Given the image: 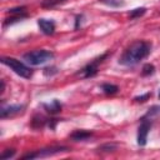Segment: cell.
<instances>
[{
  "label": "cell",
  "mask_w": 160,
  "mask_h": 160,
  "mask_svg": "<svg viewBox=\"0 0 160 160\" xmlns=\"http://www.w3.org/2000/svg\"><path fill=\"white\" fill-rule=\"evenodd\" d=\"M64 1L65 0H48V1L42 2V6H45V8H54V6L59 5V4H62Z\"/></svg>",
  "instance_id": "cell-19"
},
{
  "label": "cell",
  "mask_w": 160,
  "mask_h": 160,
  "mask_svg": "<svg viewBox=\"0 0 160 160\" xmlns=\"http://www.w3.org/2000/svg\"><path fill=\"white\" fill-rule=\"evenodd\" d=\"M38 26L41 30L42 34L45 35H52L55 32V22L49 19H39L38 20Z\"/></svg>",
  "instance_id": "cell-9"
},
{
  "label": "cell",
  "mask_w": 160,
  "mask_h": 160,
  "mask_svg": "<svg viewBox=\"0 0 160 160\" xmlns=\"http://www.w3.org/2000/svg\"><path fill=\"white\" fill-rule=\"evenodd\" d=\"M158 116H160V105H154V106H151V108L148 110V112H146L142 118L149 119V120H152V119H155V118H158Z\"/></svg>",
  "instance_id": "cell-13"
},
{
  "label": "cell",
  "mask_w": 160,
  "mask_h": 160,
  "mask_svg": "<svg viewBox=\"0 0 160 160\" xmlns=\"http://www.w3.org/2000/svg\"><path fill=\"white\" fill-rule=\"evenodd\" d=\"M101 90H102L106 95H112V94H116V92L119 91V88H118L116 85H114V84L106 82V84H102V85H101Z\"/></svg>",
  "instance_id": "cell-14"
},
{
  "label": "cell",
  "mask_w": 160,
  "mask_h": 160,
  "mask_svg": "<svg viewBox=\"0 0 160 160\" xmlns=\"http://www.w3.org/2000/svg\"><path fill=\"white\" fill-rule=\"evenodd\" d=\"M92 136V132L91 131H86V130H75L71 135H70V139L72 141H85L88 139H90Z\"/></svg>",
  "instance_id": "cell-11"
},
{
  "label": "cell",
  "mask_w": 160,
  "mask_h": 160,
  "mask_svg": "<svg viewBox=\"0 0 160 160\" xmlns=\"http://www.w3.org/2000/svg\"><path fill=\"white\" fill-rule=\"evenodd\" d=\"M108 56V52L106 54H102V55H100L99 58H96V59H94L91 62H89L88 65H85L76 75H79V76H81V78H92V76H95L96 74H98V69H99V64H101L102 61H104V59Z\"/></svg>",
  "instance_id": "cell-5"
},
{
  "label": "cell",
  "mask_w": 160,
  "mask_h": 160,
  "mask_svg": "<svg viewBox=\"0 0 160 160\" xmlns=\"http://www.w3.org/2000/svg\"><path fill=\"white\" fill-rule=\"evenodd\" d=\"M54 59V52L49 51V50H34V51H30V52H26L24 54V60L32 65V66H38V65H42L50 60Z\"/></svg>",
  "instance_id": "cell-3"
},
{
  "label": "cell",
  "mask_w": 160,
  "mask_h": 160,
  "mask_svg": "<svg viewBox=\"0 0 160 160\" xmlns=\"http://www.w3.org/2000/svg\"><path fill=\"white\" fill-rule=\"evenodd\" d=\"M8 14H10V18L6 19L4 21V26H6L8 24H12L16 21H21L22 19H25L28 16L26 14V8L25 6H19V8H12L8 10Z\"/></svg>",
  "instance_id": "cell-7"
},
{
  "label": "cell",
  "mask_w": 160,
  "mask_h": 160,
  "mask_svg": "<svg viewBox=\"0 0 160 160\" xmlns=\"http://www.w3.org/2000/svg\"><path fill=\"white\" fill-rule=\"evenodd\" d=\"M1 62L6 66H9L16 75L24 78V79H30L32 76V70L26 66L24 62H21L20 60L15 59V58H10V56H2L1 58Z\"/></svg>",
  "instance_id": "cell-2"
},
{
  "label": "cell",
  "mask_w": 160,
  "mask_h": 160,
  "mask_svg": "<svg viewBox=\"0 0 160 160\" xmlns=\"http://www.w3.org/2000/svg\"><path fill=\"white\" fill-rule=\"evenodd\" d=\"M100 2L110 6V8H121L125 5V1L124 0H99Z\"/></svg>",
  "instance_id": "cell-16"
},
{
  "label": "cell",
  "mask_w": 160,
  "mask_h": 160,
  "mask_svg": "<svg viewBox=\"0 0 160 160\" xmlns=\"http://www.w3.org/2000/svg\"><path fill=\"white\" fill-rule=\"evenodd\" d=\"M154 72H155V66L152 64H145L142 66V70H141L142 76H149V75H152Z\"/></svg>",
  "instance_id": "cell-18"
},
{
  "label": "cell",
  "mask_w": 160,
  "mask_h": 160,
  "mask_svg": "<svg viewBox=\"0 0 160 160\" xmlns=\"http://www.w3.org/2000/svg\"><path fill=\"white\" fill-rule=\"evenodd\" d=\"M62 151H69V148H66V146H51V148H45V149L38 150V151H34V152L25 154L21 159H22V160H26V159L48 158V156H51V155H55V154H59V152H62Z\"/></svg>",
  "instance_id": "cell-4"
},
{
  "label": "cell",
  "mask_w": 160,
  "mask_h": 160,
  "mask_svg": "<svg viewBox=\"0 0 160 160\" xmlns=\"http://www.w3.org/2000/svg\"><path fill=\"white\" fill-rule=\"evenodd\" d=\"M150 96H151V92H146V94H144V95H141V96H136L134 100L138 101V102H144V101H146Z\"/></svg>",
  "instance_id": "cell-22"
},
{
  "label": "cell",
  "mask_w": 160,
  "mask_h": 160,
  "mask_svg": "<svg viewBox=\"0 0 160 160\" xmlns=\"http://www.w3.org/2000/svg\"><path fill=\"white\" fill-rule=\"evenodd\" d=\"M58 68H55V66H48V68H45L44 69V75L45 76H51V75H55V74H58Z\"/></svg>",
  "instance_id": "cell-21"
},
{
  "label": "cell",
  "mask_w": 160,
  "mask_h": 160,
  "mask_svg": "<svg viewBox=\"0 0 160 160\" xmlns=\"http://www.w3.org/2000/svg\"><path fill=\"white\" fill-rule=\"evenodd\" d=\"M116 148H118L116 144H114V142H108V144L100 145V146L98 148V150H99L100 152H111V151L116 150Z\"/></svg>",
  "instance_id": "cell-15"
},
{
  "label": "cell",
  "mask_w": 160,
  "mask_h": 160,
  "mask_svg": "<svg viewBox=\"0 0 160 160\" xmlns=\"http://www.w3.org/2000/svg\"><path fill=\"white\" fill-rule=\"evenodd\" d=\"M145 12H146V9H145V8H136V9L131 10V11L129 12V18H130V19H136V18L142 16Z\"/></svg>",
  "instance_id": "cell-17"
},
{
  "label": "cell",
  "mask_w": 160,
  "mask_h": 160,
  "mask_svg": "<svg viewBox=\"0 0 160 160\" xmlns=\"http://www.w3.org/2000/svg\"><path fill=\"white\" fill-rule=\"evenodd\" d=\"M151 129V120L141 118L140 125L138 128V135H136V142L139 146H145L148 141V135Z\"/></svg>",
  "instance_id": "cell-6"
},
{
  "label": "cell",
  "mask_w": 160,
  "mask_h": 160,
  "mask_svg": "<svg viewBox=\"0 0 160 160\" xmlns=\"http://www.w3.org/2000/svg\"><path fill=\"white\" fill-rule=\"evenodd\" d=\"M151 51V45L146 41L139 40L132 42L121 55V58L119 59V62L121 65L125 66H134L138 62H140V60L145 59Z\"/></svg>",
  "instance_id": "cell-1"
},
{
  "label": "cell",
  "mask_w": 160,
  "mask_h": 160,
  "mask_svg": "<svg viewBox=\"0 0 160 160\" xmlns=\"http://www.w3.org/2000/svg\"><path fill=\"white\" fill-rule=\"evenodd\" d=\"M48 121H49V119H46L41 115H36V116H34V119L31 121V126L35 129H40L44 125H48Z\"/></svg>",
  "instance_id": "cell-12"
},
{
  "label": "cell",
  "mask_w": 160,
  "mask_h": 160,
  "mask_svg": "<svg viewBox=\"0 0 160 160\" xmlns=\"http://www.w3.org/2000/svg\"><path fill=\"white\" fill-rule=\"evenodd\" d=\"M159 99H160V90H159Z\"/></svg>",
  "instance_id": "cell-23"
},
{
  "label": "cell",
  "mask_w": 160,
  "mask_h": 160,
  "mask_svg": "<svg viewBox=\"0 0 160 160\" xmlns=\"http://www.w3.org/2000/svg\"><path fill=\"white\" fill-rule=\"evenodd\" d=\"M42 108L46 112H49L50 115H55L58 112L61 111V108H62V104L58 100V99H52L51 101L49 102H44L42 104Z\"/></svg>",
  "instance_id": "cell-10"
},
{
  "label": "cell",
  "mask_w": 160,
  "mask_h": 160,
  "mask_svg": "<svg viewBox=\"0 0 160 160\" xmlns=\"http://www.w3.org/2000/svg\"><path fill=\"white\" fill-rule=\"evenodd\" d=\"M15 150L14 149H8V150H4V152H1V155H0V159H10V158H12L14 155H15Z\"/></svg>",
  "instance_id": "cell-20"
},
{
  "label": "cell",
  "mask_w": 160,
  "mask_h": 160,
  "mask_svg": "<svg viewBox=\"0 0 160 160\" xmlns=\"http://www.w3.org/2000/svg\"><path fill=\"white\" fill-rule=\"evenodd\" d=\"M24 105H2L0 109V116L1 119L10 118L14 115H18L24 111Z\"/></svg>",
  "instance_id": "cell-8"
}]
</instances>
